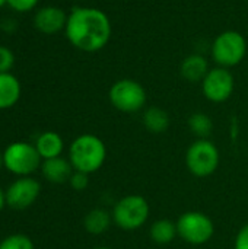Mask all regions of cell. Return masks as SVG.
<instances>
[{
	"mask_svg": "<svg viewBox=\"0 0 248 249\" xmlns=\"http://www.w3.org/2000/svg\"><path fill=\"white\" fill-rule=\"evenodd\" d=\"M64 32L75 48L85 53H96L110 42L113 26L110 18L101 9L77 6L67 15Z\"/></svg>",
	"mask_w": 248,
	"mask_h": 249,
	"instance_id": "6da1fadb",
	"label": "cell"
},
{
	"mask_svg": "<svg viewBox=\"0 0 248 249\" xmlns=\"http://www.w3.org/2000/svg\"><path fill=\"white\" fill-rule=\"evenodd\" d=\"M69 160L75 171L88 175L99 171L107 160V146L95 134L77 136L69 147Z\"/></svg>",
	"mask_w": 248,
	"mask_h": 249,
	"instance_id": "7a4b0ae2",
	"label": "cell"
},
{
	"mask_svg": "<svg viewBox=\"0 0 248 249\" xmlns=\"http://www.w3.org/2000/svg\"><path fill=\"white\" fill-rule=\"evenodd\" d=\"M151 207L145 197L137 194H130L120 198L111 212L113 223L126 232H133L140 229L149 219Z\"/></svg>",
	"mask_w": 248,
	"mask_h": 249,
	"instance_id": "3957f363",
	"label": "cell"
},
{
	"mask_svg": "<svg viewBox=\"0 0 248 249\" xmlns=\"http://www.w3.org/2000/svg\"><path fill=\"white\" fill-rule=\"evenodd\" d=\"M210 53L219 67H235L247 55V39L238 31H224L215 38Z\"/></svg>",
	"mask_w": 248,
	"mask_h": 249,
	"instance_id": "277c9868",
	"label": "cell"
},
{
	"mask_svg": "<svg viewBox=\"0 0 248 249\" xmlns=\"http://www.w3.org/2000/svg\"><path fill=\"white\" fill-rule=\"evenodd\" d=\"M219 162V150L209 139H197L186 152V166L189 172L197 178H206L215 174Z\"/></svg>",
	"mask_w": 248,
	"mask_h": 249,
	"instance_id": "5b68a950",
	"label": "cell"
},
{
	"mask_svg": "<svg viewBox=\"0 0 248 249\" xmlns=\"http://www.w3.org/2000/svg\"><path fill=\"white\" fill-rule=\"evenodd\" d=\"M111 105L124 114H136L146 105L148 95L145 88L133 79H120L113 83L108 92Z\"/></svg>",
	"mask_w": 248,
	"mask_h": 249,
	"instance_id": "8992f818",
	"label": "cell"
},
{
	"mask_svg": "<svg viewBox=\"0 0 248 249\" xmlns=\"http://www.w3.org/2000/svg\"><path fill=\"white\" fill-rule=\"evenodd\" d=\"M4 168L18 177H29L38 168H41L42 159L35 144L26 142L10 143L3 152Z\"/></svg>",
	"mask_w": 248,
	"mask_h": 249,
	"instance_id": "52a82bcc",
	"label": "cell"
},
{
	"mask_svg": "<svg viewBox=\"0 0 248 249\" xmlns=\"http://www.w3.org/2000/svg\"><path fill=\"white\" fill-rule=\"evenodd\" d=\"M175 225L178 238L190 245H205L215 233L212 219L202 212H186L178 217Z\"/></svg>",
	"mask_w": 248,
	"mask_h": 249,
	"instance_id": "ba28073f",
	"label": "cell"
},
{
	"mask_svg": "<svg viewBox=\"0 0 248 249\" xmlns=\"http://www.w3.org/2000/svg\"><path fill=\"white\" fill-rule=\"evenodd\" d=\"M235 89V79L229 69L213 67L202 80V92L205 98L213 104H222L231 98Z\"/></svg>",
	"mask_w": 248,
	"mask_h": 249,
	"instance_id": "9c48e42d",
	"label": "cell"
},
{
	"mask_svg": "<svg viewBox=\"0 0 248 249\" xmlns=\"http://www.w3.org/2000/svg\"><path fill=\"white\" fill-rule=\"evenodd\" d=\"M41 193V185L31 177H19L6 190V204L15 210H23L32 206Z\"/></svg>",
	"mask_w": 248,
	"mask_h": 249,
	"instance_id": "30bf717a",
	"label": "cell"
},
{
	"mask_svg": "<svg viewBox=\"0 0 248 249\" xmlns=\"http://www.w3.org/2000/svg\"><path fill=\"white\" fill-rule=\"evenodd\" d=\"M67 23V15L61 7L44 6L37 10L34 16V26L37 31L45 35H54L64 31Z\"/></svg>",
	"mask_w": 248,
	"mask_h": 249,
	"instance_id": "8fae6325",
	"label": "cell"
},
{
	"mask_svg": "<svg viewBox=\"0 0 248 249\" xmlns=\"http://www.w3.org/2000/svg\"><path fill=\"white\" fill-rule=\"evenodd\" d=\"M41 172H42V177L48 182H51V184H64V182H69V179H70L72 174L75 172V169H73L69 159H64L61 156H58V158L42 160Z\"/></svg>",
	"mask_w": 248,
	"mask_h": 249,
	"instance_id": "7c38bea8",
	"label": "cell"
},
{
	"mask_svg": "<svg viewBox=\"0 0 248 249\" xmlns=\"http://www.w3.org/2000/svg\"><path fill=\"white\" fill-rule=\"evenodd\" d=\"M209 70H210V67H209L208 60L202 54H197V53L187 55L180 64L181 77L191 83L202 82Z\"/></svg>",
	"mask_w": 248,
	"mask_h": 249,
	"instance_id": "4fadbf2b",
	"label": "cell"
},
{
	"mask_svg": "<svg viewBox=\"0 0 248 249\" xmlns=\"http://www.w3.org/2000/svg\"><path fill=\"white\" fill-rule=\"evenodd\" d=\"M35 147L41 156L42 160L58 158L63 153L64 149V142L61 136L56 131H44L37 137Z\"/></svg>",
	"mask_w": 248,
	"mask_h": 249,
	"instance_id": "5bb4252c",
	"label": "cell"
},
{
	"mask_svg": "<svg viewBox=\"0 0 248 249\" xmlns=\"http://www.w3.org/2000/svg\"><path fill=\"white\" fill-rule=\"evenodd\" d=\"M20 98V83L16 76L0 73V109L12 108Z\"/></svg>",
	"mask_w": 248,
	"mask_h": 249,
	"instance_id": "9a60e30c",
	"label": "cell"
},
{
	"mask_svg": "<svg viewBox=\"0 0 248 249\" xmlns=\"http://www.w3.org/2000/svg\"><path fill=\"white\" fill-rule=\"evenodd\" d=\"M142 123L145 128L152 134H162L170 127V115L159 107H149L143 111Z\"/></svg>",
	"mask_w": 248,
	"mask_h": 249,
	"instance_id": "2e32d148",
	"label": "cell"
},
{
	"mask_svg": "<svg viewBox=\"0 0 248 249\" xmlns=\"http://www.w3.org/2000/svg\"><path fill=\"white\" fill-rule=\"evenodd\" d=\"M113 223V216L105 209H92L83 219V228L91 235L105 233Z\"/></svg>",
	"mask_w": 248,
	"mask_h": 249,
	"instance_id": "e0dca14e",
	"label": "cell"
},
{
	"mask_svg": "<svg viewBox=\"0 0 248 249\" xmlns=\"http://www.w3.org/2000/svg\"><path fill=\"white\" fill-rule=\"evenodd\" d=\"M149 236L155 244L167 245L178 236L177 225H175V222H172L170 219H159V220L153 222L152 226L149 228Z\"/></svg>",
	"mask_w": 248,
	"mask_h": 249,
	"instance_id": "ac0fdd59",
	"label": "cell"
},
{
	"mask_svg": "<svg viewBox=\"0 0 248 249\" xmlns=\"http://www.w3.org/2000/svg\"><path fill=\"white\" fill-rule=\"evenodd\" d=\"M189 128L197 139H208L212 134V118L205 112H194L189 117Z\"/></svg>",
	"mask_w": 248,
	"mask_h": 249,
	"instance_id": "d6986e66",
	"label": "cell"
},
{
	"mask_svg": "<svg viewBox=\"0 0 248 249\" xmlns=\"http://www.w3.org/2000/svg\"><path fill=\"white\" fill-rule=\"evenodd\" d=\"M0 249H34V244L26 235L13 233L0 242Z\"/></svg>",
	"mask_w": 248,
	"mask_h": 249,
	"instance_id": "ffe728a7",
	"label": "cell"
},
{
	"mask_svg": "<svg viewBox=\"0 0 248 249\" xmlns=\"http://www.w3.org/2000/svg\"><path fill=\"white\" fill-rule=\"evenodd\" d=\"M69 184L75 191H85L89 185V175L85 172L75 171L69 179Z\"/></svg>",
	"mask_w": 248,
	"mask_h": 249,
	"instance_id": "44dd1931",
	"label": "cell"
},
{
	"mask_svg": "<svg viewBox=\"0 0 248 249\" xmlns=\"http://www.w3.org/2000/svg\"><path fill=\"white\" fill-rule=\"evenodd\" d=\"M13 63H15V55L13 53L0 45V73H9L10 69L13 67Z\"/></svg>",
	"mask_w": 248,
	"mask_h": 249,
	"instance_id": "7402d4cb",
	"label": "cell"
},
{
	"mask_svg": "<svg viewBox=\"0 0 248 249\" xmlns=\"http://www.w3.org/2000/svg\"><path fill=\"white\" fill-rule=\"evenodd\" d=\"M38 4V0H7V6L19 13H26Z\"/></svg>",
	"mask_w": 248,
	"mask_h": 249,
	"instance_id": "603a6c76",
	"label": "cell"
},
{
	"mask_svg": "<svg viewBox=\"0 0 248 249\" xmlns=\"http://www.w3.org/2000/svg\"><path fill=\"white\" fill-rule=\"evenodd\" d=\"M234 249H248V223L238 231L234 242Z\"/></svg>",
	"mask_w": 248,
	"mask_h": 249,
	"instance_id": "cb8c5ba5",
	"label": "cell"
},
{
	"mask_svg": "<svg viewBox=\"0 0 248 249\" xmlns=\"http://www.w3.org/2000/svg\"><path fill=\"white\" fill-rule=\"evenodd\" d=\"M16 26H18V25H16V20L12 19V18H4V19L0 22V28H1L4 32H7V34L15 32Z\"/></svg>",
	"mask_w": 248,
	"mask_h": 249,
	"instance_id": "d4e9b609",
	"label": "cell"
},
{
	"mask_svg": "<svg viewBox=\"0 0 248 249\" xmlns=\"http://www.w3.org/2000/svg\"><path fill=\"white\" fill-rule=\"evenodd\" d=\"M4 206H6V191H3L0 187V212L3 210Z\"/></svg>",
	"mask_w": 248,
	"mask_h": 249,
	"instance_id": "484cf974",
	"label": "cell"
},
{
	"mask_svg": "<svg viewBox=\"0 0 248 249\" xmlns=\"http://www.w3.org/2000/svg\"><path fill=\"white\" fill-rule=\"evenodd\" d=\"M1 166H4V163H3V153L0 152V169H1Z\"/></svg>",
	"mask_w": 248,
	"mask_h": 249,
	"instance_id": "4316f807",
	"label": "cell"
},
{
	"mask_svg": "<svg viewBox=\"0 0 248 249\" xmlns=\"http://www.w3.org/2000/svg\"><path fill=\"white\" fill-rule=\"evenodd\" d=\"M4 4H7V0H0V7H3Z\"/></svg>",
	"mask_w": 248,
	"mask_h": 249,
	"instance_id": "83f0119b",
	"label": "cell"
},
{
	"mask_svg": "<svg viewBox=\"0 0 248 249\" xmlns=\"http://www.w3.org/2000/svg\"><path fill=\"white\" fill-rule=\"evenodd\" d=\"M92 249H111V248H108V247H95V248H92Z\"/></svg>",
	"mask_w": 248,
	"mask_h": 249,
	"instance_id": "f1b7e54d",
	"label": "cell"
}]
</instances>
